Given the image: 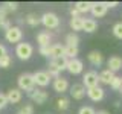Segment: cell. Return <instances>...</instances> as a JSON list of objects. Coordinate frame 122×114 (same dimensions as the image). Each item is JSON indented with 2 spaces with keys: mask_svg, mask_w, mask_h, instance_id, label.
Returning a JSON list of instances; mask_svg holds the SVG:
<instances>
[{
  "mask_svg": "<svg viewBox=\"0 0 122 114\" xmlns=\"http://www.w3.org/2000/svg\"><path fill=\"white\" fill-rule=\"evenodd\" d=\"M17 82H18V90L26 91V93H29V91L35 88V82H34V78L30 73H21L18 76Z\"/></svg>",
  "mask_w": 122,
  "mask_h": 114,
  "instance_id": "cell-1",
  "label": "cell"
},
{
  "mask_svg": "<svg viewBox=\"0 0 122 114\" xmlns=\"http://www.w3.org/2000/svg\"><path fill=\"white\" fill-rule=\"evenodd\" d=\"M34 53V47L29 43H18L15 47V55L18 56L21 61H28Z\"/></svg>",
  "mask_w": 122,
  "mask_h": 114,
  "instance_id": "cell-2",
  "label": "cell"
},
{
  "mask_svg": "<svg viewBox=\"0 0 122 114\" xmlns=\"http://www.w3.org/2000/svg\"><path fill=\"white\" fill-rule=\"evenodd\" d=\"M5 38L8 43H20L23 38V32L20 29V26H11L9 29L5 32Z\"/></svg>",
  "mask_w": 122,
  "mask_h": 114,
  "instance_id": "cell-3",
  "label": "cell"
},
{
  "mask_svg": "<svg viewBox=\"0 0 122 114\" xmlns=\"http://www.w3.org/2000/svg\"><path fill=\"white\" fill-rule=\"evenodd\" d=\"M41 23L47 29H56L60 26V18H58V15L53 14V12H46L41 17Z\"/></svg>",
  "mask_w": 122,
  "mask_h": 114,
  "instance_id": "cell-4",
  "label": "cell"
},
{
  "mask_svg": "<svg viewBox=\"0 0 122 114\" xmlns=\"http://www.w3.org/2000/svg\"><path fill=\"white\" fill-rule=\"evenodd\" d=\"M99 84V75L96 71H87L86 75H84L82 78V85L86 87V88H93V87H98Z\"/></svg>",
  "mask_w": 122,
  "mask_h": 114,
  "instance_id": "cell-5",
  "label": "cell"
},
{
  "mask_svg": "<svg viewBox=\"0 0 122 114\" xmlns=\"http://www.w3.org/2000/svg\"><path fill=\"white\" fill-rule=\"evenodd\" d=\"M34 78V82H35V85L38 87H47L49 84H51V76L47 75V71H35V73L32 75Z\"/></svg>",
  "mask_w": 122,
  "mask_h": 114,
  "instance_id": "cell-6",
  "label": "cell"
},
{
  "mask_svg": "<svg viewBox=\"0 0 122 114\" xmlns=\"http://www.w3.org/2000/svg\"><path fill=\"white\" fill-rule=\"evenodd\" d=\"M29 97L32 99L35 104H38V105H41V104H44L46 100L49 99V94L46 93L44 90H37V88H34L32 91H29Z\"/></svg>",
  "mask_w": 122,
  "mask_h": 114,
  "instance_id": "cell-7",
  "label": "cell"
},
{
  "mask_svg": "<svg viewBox=\"0 0 122 114\" xmlns=\"http://www.w3.org/2000/svg\"><path fill=\"white\" fill-rule=\"evenodd\" d=\"M70 94H72L73 99H76V100H81V99L86 97L87 88L82 85V84H73V85L70 87Z\"/></svg>",
  "mask_w": 122,
  "mask_h": 114,
  "instance_id": "cell-8",
  "label": "cell"
},
{
  "mask_svg": "<svg viewBox=\"0 0 122 114\" xmlns=\"http://www.w3.org/2000/svg\"><path fill=\"white\" fill-rule=\"evenodd\" d=\"M82 68H84V64H82L81 59H78V58L69 59V62H67V70H69V73H72V75H79V73L82 71Z\"/></svg>",
  "mask_w": 122,
  "mask_h": 114,
  "instance_id": "cell-9",
  "label": "cell"
},
{
  "mask_svg": "<svg viewBox=\"0 0 122 114\" xmlns=\"http://www.w3.org/2000/svg\"><path fill=\"white\" fill-rule=\"evenodd\" d=\"M52 85H53V90H55L56 93H61V94L66 93V91L69 90V81L66 78H61V76L56 78V79H53Z\"/></svg>",
  "mask_w": 122,
  "mask_h": 114,
  "instance_id": "cell-10",
  "label": "cell"
},
{
  "mask_svg": "<svg viewBox=\"0 0 122 114\" xmlns=\"http://www.w3.org/2000/svg\"><path fill=\"white\" fill-rule=\"evenodd\" d=\"M67 62H69V59L66 58V56H58V58H52V61H51L49 66L53 67V68H56V70L61 73L63 70H67Z\"/></svg>",
  "mask_w": 122,
  "mask_h": 114,
  "instance_id": "cell-11",
  "label": "cell"
},
{
  "mask_svg": "<svg viewBox=\"0 0 122 114\" xmlns=\"http://www.w3.org/2000/svg\"><path fill=\"white\" fill-rule=\"evenodd\" d=\"M107 9H108V8L105 6L104 2H96V3L92 5V11H90V12L93 14V17L99 18V17H104V15L107 14Z\"/></svg>",
  "mask_w": 122,
  "mask_h": 114,
  "instance_id": "cell-12",
  "label": "cell"
},
{
  "mask_svg": "<svg viewBox=\"0 0 122 114\" xmlns=\"http://www.w3.org/2000/svg\"><path fill=\"white\" fill-rule=\"evenodd\" d=\"M104 90L101 87H93V88H87V96H89L93 102H99L104 99Z\"/></svg>",
  "mask_w": 122,
  "mask_h": 114,
  "instance_id": "cell-13",
  "label": "cell"
},
{
  "mask_svg": "<svg viewBox=\"0 0 122 114\" xmlns=\"http://www.w3.org/2000/svg\"><path fill=\"white\" fill-rule=\"evenodd\" d=\"M87 58H89L90 64H92V66H95V67L102 66V62H104V56H102V53L99 52V50H92L89 55H87Z\"/></svg>",
  "mask_w": 122,
  "mask_h": 114,
  "instance_id": "cell-14",
  "label": "cell"
},
{
  "mask_svg": "<svg viewBox=\"0 0 122 114\" xmlns=\"http://www.w3.org/2000/svg\"><path fill=\"white\" fill-rule=\"evenodd\" d=\"M107 66H108V70L113 71V73H116L117 70H121L122 68V58L121 56H110L108 61H107Z\"/></svg>",
  "mask_w": 122,
  "mask_h": 114,
  "instance_id": "cell-15",
  "label": "cell"
},
{
  "mask_svg": "<svg viewBox=\"0 0 122 114\" xmlns=\"http://www.w3.org/2000/svg\"><path fill=\"white\" fill-rule=\"evenodd\" d=\"M6 97H8V104H18L23 97V93H21V90H18V88H11L8 91Z\"/></svg>",
  "mask_w": 122,
  "mask_h": 114,
  "instance_id": "cell-16",
  "label": "cell"
},
{
  "mask_svg": "<svg viewBox=\"0 0 122 114\" xmlns=\"http://www.w3.org/2000/svg\"><path fill=\"white\" fill-rule=\"evenodd\" d=\"M114 76H116V75H114L113 71H110L108 68H105V70H102L101 73H99V82L110 85V84H112V81L114 79Z\"/></svg>",
  "mask_w": 122,
  "mask_h": 114,
  "instance_id": "cell-17",
  "label": "cell"
},
{
  "mask_svg": "<svg viewBox=\"0 0 122 114\" xmlns=\"http://www.w3.org/2000/svg\"><path fill=\"white\" fill-rule=\"evenodd\" d=\"M98 29V23L96 20H93V18H84V24H82V30H86V32H95V30Z\"/></svg>",
  "mask_w": 122,
  "mask_h": 114,
  "instance_id": "cell-18",
  "label": "cell"
},
{
  "mask_svg": "<svg viewBox=\"0 0 122 114\" xmlns=\"http://www.w3.org/2000/svg\"><path fill=\"white\" fill-rule=\"evenodd\" d=\"M51 40H52V35L49 32H46V30H44V32H40L37 35V43L40 44V47H41V46H51V44H49Z\"/></svg>",
  "mask_w": 122,
  "mask_h": 114,
  "instance_id": "cell-19",
  "label": "cell"
},
{
  "mask_svg": "<svg viewBox=\"0 0 122 114\" xmlns=\"http://www.w3.org/2000/svg\"><path fill=\"white\" fill-rule=\"evenodd\" d=\"M82 24H84V18L82 17H75V18H70V28L72 30L76 33L78 30H82Z\"/></svg>",
  "mask_w": 122,
  "mask_h": 114,
  "instance_id": "cell-20",
  "label": "cell"
},
{
  "mask_svg": "<svg viewBox=\"0 0 122 114\" xmlns=\"http://www.w3.org/2000/svg\"><path fill=\"white\" fill-rule=\"evenodd\" d=\"M78 55V47L76 46H64V56L67 59H75Z\"/></svg>",
  "mask_w": 122,
  "mask_h": 114,
  "instance_id": "cell-21",
  "label": "cell"
},
{
  "mask_svg": "<svg viewBox=\"0 0 122 114\" xmlns=\"http://www.w3.org/2000/svg\"><path fill=\"white\" fill-rule=\"evenodd\" d=\"M51 56L52 58L64 56V46L63 44H52L51 46Z\"/></svg>",
  "mask_w": 122,
  "mask_h": 114,
  "instance_id": "cell-22",
  "label": "cell"
},
{
  "mask_svg": "<svg viewBox=\"0 0 122 114\" xmlns=\"http://www.w3.org/2000/svg\"><path fill=\"white\" fill-rule=\"evenodd\" d=\"M92 5H93L92 2H76L75 3V8L78 9L79 14H84V12H89V11H92Z\"/></svg>",
  "mask_w": 122,
  "mask_h": 114,
  "instance_id": "cell-23",
  "label": "cell"
},
{
  "mask_svg": "<svg viewBox=\"0 0 122 114\" xmlns=\"http://www.w3.org/2000/svg\"><path fill=\"white\" fill-rule=\"evenodd\" d=\"M78 43H79L78 33L70 32V33H67V35H66V46H76V47H78Z\"/></svg>",
  "mask_w": 122,
  "mask_h": 114,
  "instance_id": "cell-24",
  "label": "cell"
},
{
  "mask_svg": "<svg viewBox=\"0 0 122 114\" xmlns=\"http://www.w3.org/2000/svg\"><path fill=\"white\" fill-rule=\"evenodd\" d=\"M25 21L28 23L29 26L35 28V26H38V24L41 23V18H38L37 14H28V15H26V18H25Z\"/></svg>",
  "mask_w": 122,
  "mask_h": 114,
  "instance_id": "cell-25",
  "label": "cell"
},
{
  "mask_svg": "<svg viewBox=\"0 0 122 114\" xmlns=\"http://www.w3.org/2000/svg\"><path fill=\"white\" fill-rule=\"evenodd\" d=\"M69 106H70V100H69L67 97H58L56 99V108L61 109V111H64V109H67Z\"/></svg>",
  "mask_w": 122,
  "mask_h": 114,
  "instance_id": "cell-26",
  "label": "cell"
},
{
  "mask_svg": "<svg viewBox=\"0 0 122 114\" xmlns=\"http://www.w3.org/2000/svg\"><path fill=\"white\" fill-rule=\"evenodd\" d=\"M2 8L6 11V12H14V11H17V8H18V5L15 2H5L2 5Z\"/></svg>",
  "mask_w": 122,
  "mask_h": 114,
  "instance_id": "cell-27",
  "label": "cell"
},
{
  "mask_svg": "<svg viewBox=\"0 0 122 114\" xmlns=\"http://www.w3.org/2000/svg\"><path fill=\"white\" fill-rule=\"evenodd\" d=\"M110 87H112L113 90H116V91H121V88H122V79L119 78V76H114V79L112 81Z\"/></svg>",
  "mask_w": 122,
  "mask_h": 114,
  "instance_id": "cell-28",
  "label": "cell"
},
{
  "mask_svg": "<svg viewBox=\"0 0 122 114\" xmlns=\"http://www.w3.org/2000/svg\"><path fill=\"white\" fill-rule=\"evenodd\" d=\"M113 35L116 38H119V40H122V21L116 23V24L113 26Z\"/></svg>",
  "mask_w": 122,
  "mask_h": 114,
  "instance_id": "cell-29",
  "label": "cell"
},
{
  "mask_svg": "<svg viewBox=\"0 0 122 114\" xmlns=\"http://www.w3.org/2000/svg\"><path fill=\"white\" fill-rule=\"evenodd\" d=\"M11 62H12V59H11L9 55H5L3 58H0V67L2 68H8L11 66Z\"/></svg>",
  "mask_w": 122,
  "mask_h": 114,
  "instance_id": "cell-30",
  "label": "cell"
},
{
  "mask_svg": "<svg viewBox=\"0 0 122 114\" xmlns=\"http://www.w3.org/2000/svg\"><path fill=\"white\" fill-rule=\"evenodd\" d=\"M38 52H40L41 56H51V46H41L38 49Z\"/></svg>",
  "mask_w": 122,
  "mask_h": 114,
  "instance_id": "cell-31",
  "label": "cell"
},
{
  "mask_svg": "<svg viewBox=\"0 0 122 114\" xmlns=\"http://www.w3.org/2000/svg\"><path fill=\"white\" fill-rule=\"evenodd\" d=\"M78 114H96V111H95L92 106H81Z\"/></svg>",
  "mask_w": 122,
  "mask_h": 114,
  "instance_id": "cell-32",
  "label": "cell"
},
{
  "mask_svg": "<svg viewBox=\"0 0 122 114\" xmlns=\"http://www.w3.org/2000/svg\"><path fill=\"white\" fill-rule=\"evenodd\" d=\"M18 114H34V106L32 105H25L20 111H18Z\"/></svg>",
  "mask_w": 122,
  "mask_h": 114,
  "instance_id": "cell-33",
  "label": "cell"
},
{
  "mask_svg": "<svg viewBox=\"0 0 122 114\" xmlns=\"http://www.w3.org/2000/svg\"><path fill=\"white\" fill-rule=\"evenodd\" d=\"M11 26H12V24H11L9 18H6V20H2V21H0V29H3L5 32H6V30L11 28Z\"/></svg>",
  "mask_w": 122,
  "mask_h": 114,
  "instance_id": "cell-34",
  "label": "cell"
},
{
  "mask_svg": "<svg viewBox=\"0 0 122 114\" xmlns=\"http://www.w3.org/2000/svg\"><path fill=\"white\" fill-rule=\"evenodd\" d=\"M6 105H8V97H6V94L0 93V109H2V108H5Z\"/></svg>",
  "mask_w": 122,
  "mask_h": 114,
  "instance_id": "cell-35",
  "label": "cell"
},
{
  "mask_svg": "<svg viewBox=\"0 0 122 114\" xmlns=\"http://www.w3.org/2000/svg\"><path fill=\"white\" fill-rule=\"evenodd\" d=\"M70 14H72V18H75V17H81V15H79V12H78V9H76L75 6H72V8H70Z\"/></svg>",
  "mask_w": 122,
  "mask_h": 114,
  "instance_id": "cell-36",
  "label": "cell"
},
{
  "mask_svg": "<svg viewBox=\"0 0 122 114\" xmlns=\"http://www.w3.org/2000/svg\"><path fill=\"white\" fill-rule=\"evenodd\" d=\"M6 15H8V12L3 9L2 6H0V21H2V20H6Z\"/></svg>",
  "mask_w": 122,
  "mask_h": 114,
  "instance_id": "cell-37",
  "label": "cell"
},
{
  "mask_svg": "<svg viewBox=\"0 0 122 114\" xmlns=\"http://www.w3.org/2000/svg\"><path fill=\"white\" fill-rule=\"evenodd\" d=\"M5 55H8V50H6V47L3 44H0V58H3Z\"/></svg>",
  "mask_w": 122,
  "mask_h": 114,
  "instance_id": "cell-38",
  "label": "cell"
},
{
  "mask_svg": "<svg viewBox=\"0 0 122 114\" xmlns=\"http://www.w3.org/2000/svg\"><path fill=\"white\" fill-rule=\"evenodd\" d=\"M104 3H105L107 8H116V6H119V3H117V2H104Z\"/></svg>",
  "mask_w": 122,
  "mask_h": 114,
  "instance_id": "cell-39",
  "label": "cell"
},
{
  "mask_svg": "<svg viewBox=\"0 0 122 114\" xmlns=\"http://www.w3.org/2000/svg\"><path fill=\"white\" fill-rule=\"evenodd\" d=\"M96 114H110V113H108V111H105V109H99Z\"/></svg>",
  "mask_w": 122,
  "mask_h": 114,
  "instance_id": "cell-40",
  "label": "cell"
},
{
  "mask_svg": "<svg viewBox=\"0 0 122 114\" xmlns=\"http://www.w3.org/2000/svg\"><path fill=\"white\" fill-rule=\"evenodd\" d=\"M121 94H122V88H121Z\"/></svg>",
  "mask_w": 122,
  "mask_h": 114,
  "instance_id": "cell-41",
  "label": "cell"
},
{
  "mask_svg": "<svg viewBox=\"0 0 122 114\" xmlns=\"http://www.w3.org/2000/svg\"><path fill=\"white\" fill-rule=\"evenodd\" d=\"M121 79H122V78H121Z\"/></svg>",
  "mask_w": 122,
  "mask_h": 114,
  "instance_id": "cell-42",
  "label": "cell"
}]
</instances>
